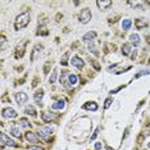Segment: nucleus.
Here are the masks:
<instances>
[{"label": "nucleus", "instance_id": "obj_1", "mask_svg": "<svg viewBox=\"0 0 150 150\" xmlns=\"http://www.w3.org/2000/svg\"><path fill=\"white\" fill-rule=\"evenodd\" d=\"M28 23H30V12L26 11V12H23L21 14L17 16L16 22H14V28L22 30V28H25V27L28 26Z\"/></svg>", "mask_w": 150, "mask_h": 150}, {"label": "nucleus", "instance_id": "obj_2", "mask_svg": "<svg viewBox=\"0 0 150 150\" xmlns=\"http://www.w3.org/2000/svg\"><path fill=\"white\" fill-rule=\"evenodd\" d=\"M78 18H80V22L83 23V25H86V23L90 22V19L93 18V14H91V11L88 8H83L82 11L80 12V16H78Z\"/></svg>", "mask_w": 150, "mask_h": 150}, {"label": "nucleus", "instance_id": "obj_3", "mask_svg": "<svg viewBox=\"0 0 150 150\" xmlns=\"http://www.w3.org/2000/svg\"><path fill=\"white\" fill-rule=\"evenodd\" d=\"M37 134H39V136L41 139L46 140L50 135L53 134V128L49 127V126H45V127H39V129H37Z\"/></svg>", "mask_w": 150, "mask_h": 150}, {"label": "nucleus", "instance_id": "obj_4", "mask_svg": "<svg viewBox=\"0 0 150 150\" xmlns=\"http://www.w3.org/2000/svg\"><path fill=\"white\" fill-rule=\"evenodd\" d=\"M27 100H28V96H27V94H25V93H18V94H16V101H17V104H18L19 107L25 105Z\"/></svg>", "mask_w": 150, "mask_h": 150}, {"label": "nucleus", "instance_id": "obj_5", "mask_svg": "<svg viewBox=\"0 0 150 150\" xmlns=\"http://www.w3.org/2000/svg\"><path fill=\"white\" fill-rule=\"evenodd\" d=\"M41 118L44 122H53L54 119H57V114L53 112H44L41 114Z\"/></svg>", "mask_w": 150, "mask_h": 150}, {"label": "nucleus", "instance_id": "obj_6", "mask_svg": "<svg viewBox=\"0 0 150 150\" xmlns=\"http://www.w3.org/2000/svg\"><path fill=\"white\" fill-rule=\"evenodd\" d=\"M1 115L4 118H16L17 117V112L13 108H5L4 110H3Z\"/></svg>", "mask_w": 150, "mask_h": 150}, {"label": "nucleus", "instance_id": "obj_7", "mask_svg": "<svg viewBox=\"0 0 150 150\" xmlns=\"http://www.w3.org/2000/svg\"><path fill=\"white\" fill-rule=\"evenodd\" d=\"M1 142H3V145H8V146H12V148H16L17 144L14 141H13L12 139H9L8 136H6L4 132L1 134Z\"/></svg>", "mask_w": 150, "mask_h": 150}, {"label": "nucleus", "instance_id": "obj_8", "mask_svg": "<svg viewBox=\"0 0 150 150\" xmlns=\"http://www.w3.org/2000/svg\"><path fill=\"white\" fill-rule=\"evenodd\" d=\"M96 5L100 11H107L109 6H112V1L110 0H101V1H96Z\"/></svg>", "mask_w": 150, "mask_h": 150}, {"label": "nucleus", "instance_id": "obj_9", "mask_svg": "<svg viewBox=\"0 0 150 150\" xmlns=\"http://www.w3.org/2000/svg\"><path fill=\"white\" fill-rule=\"evenodd\" d=\"M71 64L77 68H82L83 67V60L81 59L80 57H73L72 59H71Z\"/></svg>", "mask_w": 150, "mask_h": 150}, {"label": "nucleus", "instance_id": "obj_10", "mask_svg": "<svg viewBox=\"0 0 150 150\" xmlns=\"http://www.w3.org/2000/svg\"><path fill=\"white\" fill-rule=\"evenodd\" d=\"M85 110H93V112H95V110H98V104L95 103V101H87L86 104L82 107Z\"/></svg>", "mask_w": 150, "mask_h": 150}, {"label": "nucleus", "instance_id": "obj_11", "mask_svg": "<svg viewBox=\"0 0 150 150\" xmlns=\"http://www.w3.org/2000/svg\"><path fill=\"white\" fill-rule=\"evenodd\" d=\"M26 140L30 142H33V144H36V142H39V140H37L35 132H26Z\"/></svg>", "mask_w": 150, "mask_h": 150}, {"label": "nucleus", "instance_id": "obj_12", "mask_svg": "<svg viewBox=\"0 0 150 150\" xmlns=\"http://www.w3.org/2000/svg\"><path fill=\"white\" fill-rule=\"evenodd\" d=\"M95 37H96V32L95 31H88L87 33H85L82 36V40L83 41H91V40H94Z\"/></svg>", "mask_w": 150, "mask_h": 150}, {"label": "nucleus", "instance_id": "obj_13", "mask_svg": "<svg viewBox=\"0 0 150 150\" xmlns=\"http://www.w3.org/2000/svg\"><path fill=\"white\" fill-rule=\"evenodd\" d=\"M64 105H66L64 100H58V101H55V103L52 105V109H54V110H57V109H63Z\"/></svg>", "mask_w": 150, "mask_h": 150}, {"label": "nucleus", "instance_id": "obj_14", "mask_svg": "<svg viewBox=\"0 0 150 150\" xmlns=\"http://www.w3.org/2000/svg\"><path fill=\"white\" fill-rule=\"evenodd\" d=\"M131 50H132L131 44H123V45H122V53H123L125 55H128V54L131 53Z\"/></svg>", "mask_w": 150, "mask_h": 150}, {"label": "nucleus", "instance_id": "obj_15", "mask_svg": "<svg viewBox=\"0 0 150 150\" xmlns=\"http://www.w3.org/2000/svg\"><path fill=\"white\" fill-rule=\"evenodd\" d=\"M146 26H148V22H146V19H141V18L136 19V27H137L139 30H141L142 27H146Z\"/></svg>", "mask_w": 150, "mask_h": 150}, {"label": "nucleus", "instance_id": "obj_16", "mask_svg": "<svg viewBox=\"0 0 150 150\" xmlns=\"http://www.w3.org/2000/svg\"><path fill=\"white\" fill-rule=\"evenodd\" d=\"M77 81H78V77L76 76V74H68V82H69V85H72V86H73V85H76L77 83Z\"/></svg>", "mask_w": 150, "mask_h": 150}, {"label": "nucleus", "instance_id": "obj_17", "mask_svg": "<svg viewBox=\"0 0 150 150\" xmlns=\"http://www.w3.org/2000/svg\"><path fill=\"white\" fill-rule=\"evenodd\" d=\"M132 26V21L131 19H123L122 21V28L125 30V31H127V30H129V27Z\"/></svg>", "mask_w": 150, "mask_h": 150}, {"label": "nucleus", "instance_id": "obj_18", "mask_svg": "<svg viewBox=\"0 0 150 150\" xmlns=\"http://www.w3.org/2000/svg\"><path fill=\"white\" fill-rule=\"evenodd\" d=\"M129 40H131V42L134 44V45H139L140 44V36L136 35V33H132V35L129 36Z\"/></svg>", "mask_w": 150, "mask_h": 150}, {"label": "nucleus", "instance_id": "obj_19", "mask_svg": "<svg viewBox=\"0 0 150 150\" xmlns=\"http://www.w3.org/2000/svg\"><path fill=\"white\" fill-rule=\"evenodd\" d=\"M11 134L14 136V137H21V131H19V128L16 127V126L11 127Z\"/></svg>", "mask_w": 150, "mask_h": 150}, {"label": "nucleus", "instance_id": "obj_20", "mask_svg": "<svg viewBox=\"0 0 150 150\" xmlns=\"http://www.w3.org/2000/svg\"><path fill=\"white\" fill-rule=\"evenodd\" d=\"M42 95H44V93H42V90H40V91H37V93L35 94V101L39 105H41V99H42Z\"/></svg>", "mask_w": 150, "mask_h": 150}, {"label": "nucleus", "instance_id": "obj_21", "mask_svg": "<svg viewBox=\"0 0 150 150\" xmlns=\"http://www.w3.org/2000/svg\"><path fill=\"white\" fill-rule=\"evenodd\" d=\"M25 112L27 114H31V115H35L36 114V112H35V108L32 107V105H27L26 109H25Z\"/></svg>", "mask_w": 150, "mask_h": 150}, {"label": "nucleus", "instance_id": "obj_22", "mask_svg": "<svg viewBox=\"0 0 150 150\" xmlns=\"http://www.w3.org/2000/svg\"><path fill=\"white\" fill-rule=\"evenodd\" d=\"M57 76H58V71L54 69L53 73H52V76H50V78H49V82H50V83H54V82H55V81H57Z\"/></svg>", "mask_w": 150, "mask_h": 150}, {"label": "nucleus", "instance_id": "obj_23", "mask_svg": "<svg viewBox=\"0 0 150 150\" xmlns=\"http://www.w3.org/2000/svg\"><path fill=\"white\" fill-rule=\"evenodd\" d=\"M112 101H113V99H112V98H108L107 100H105V104H104V109H108L109 107H110Z\"/></svg>", "mask_w": 150, "mask_h": 150}, {"label": "nucleus", "instance_id": "obj_24", "mask_svg": "<svg viewBox=\"0 0 150 150\" xmlns=\"http://www.w3.org/2000/svg\"><path fill=\"white\" fill-rule=\"evenodd\" d=\"M128 5H132V6H139V5H142L144 1H128L127 3Z\"/></svg>", "mask_w": 150, "mask_h": 150}, {"label": "nucleus", "instance_id": "obj_25", "mask_svg": "<svg viewBox=\"0 0 150 150\" xmlns=\"http://www.w3.org/2000/svg\"><path fill=\"white\" fill-rule=\"evenodd\" d=\"M21 126L22 127H28V121L26 118H22L21 119Z\"/></svg>", "mask_w": 150, "mask_h": 150}, {"label": "nucleus", "instance_id": "obj_26", "mask_svg": "<svg viewBox=\"0 0 150 150\" xmlns=\"http://www.w3.org/2000/svg\"><path fill=\"white\" fill-rule=\"evenodd\" d=\"M145 74H150V71L146 69V71H142V72H139L136 74V77H140V76H145Z\"/></svg>", "mask_w": 150, "mask_h": 150}, {"label": "nucleus", "instance_id": "obj_27", "mask_svg": "<svg viewBox=\"0 0 150 150\" xmlns=\"http://www.w3.org/2000/svg\"><path fill=\"white\" fill-rule=\"evenodd\" d=\"M67 58H68V53H67V54H64L63 58H62V62H60V63H62L63 66H66V64H67Z\"/></svg>", "mask_w": 150, "mask_h": 150}, {"label": "nucleus", "instance_id": "obj_28", "mask_svg": "<svg viewBox=\"0 0 150 150\" xmlns=\"http://www.w3.org/2000/svg\"><path fill=\"white\" fill-rule=\"evenodd\" d=\"M95 149H96V150L101 149V142H96V144H95Z\"/></svg>", "mask_w": 150, "mask_h": 150}, {"label": "nucleus", "instance_id": "obj_29", "mask_svg": "<svg viewBox=\"0 0 150 150\" xmlns=\"http://www.w3.org/2000/svg\"><path fill=\"white\" fill-rule=\"evenodd\" d=\"M30 150H41L40 148H36V146H31V148H30Z\"/></svg>", "mask_w": 150, "mask_h": 150}, {"label": "nucleus", "instance_id": "obj_30", "mask_svg": "<svg viewBox=\"0 0 150 150\" xmlns=\"http://www.w3.org/2000/svg\"><path fill=\"white\" fill-rule=\"evenodd\" d=\"M148 148H149V149H150V142H149V144H148Z\"/></svg>", "mask_w": 150, "mask_h": 150}]
</instances>
